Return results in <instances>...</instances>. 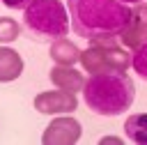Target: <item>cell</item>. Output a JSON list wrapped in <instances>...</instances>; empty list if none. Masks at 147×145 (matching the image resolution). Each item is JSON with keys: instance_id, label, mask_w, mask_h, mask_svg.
Returning <instances> with one entry per match:
<instances>
[{"instance_id": "cell-1", "label": "cell", "mask_w": 147, "mask_h": 145, "mask_svg": "<svg viewBox=\"0 0 147 145\" xmlns=\"http://www.w3.org/2000/svg\"><path fill=\"white\" fill-rule=\"evenodd\" d=\"M71 28L87 41L119 39L131 18V7L122 0H67Z\"/></svg>"}, {"instance_id": "cell-2", "label": "cell", "mask_w": 147, "mask_h": 145, "mask_svg": "<svg viewBox=\"0 0 147 145\" xmlns=\"http://www.w3.org/2000/svg\"><path fill=\"white\" fill-rule=\"evenodd\" d=\"M85 106L103 117L126 113L136 101V83L126 71H101L90 74L83 85Z\"/></svg>"}, {"instance_id": "cell-3", "label": "cell", "mask_w": 147, "mask_h": 145, "mask_svg": "<svg viewBox=\"0 0 147 145\" xmlns=\"http://www.w3.org/2000/svg\"><path fill=\"white\" fill-rule=\"evenodd\" d=\"M69 9L60 0H34L23 9V28L34 41H55L71 28Z\"/></svg>"}, {"instance_id": "cell-4", "label": "cell", "mask_w": 147, "mask_h": 145, "mask_svg": "<svg viewBox=\"0 0 147 145\" xmlns=\"http://www.w3.org/2000/svg\"><path fill=\"white\" fill-rule=\"evenodd\" d=\"M131 51H126L119 39L113 41H90V46L80 53V67L85 74L101 71H126L131 67Z\"/></svg>"}, {"instance_id": "cell-5", "label": "cell", "mask_w": 147, "mask_h": 145, "mask_svg": "<svg viewBox=\"0 0 147 145\" xmlns=\"http://www.w3.org/2000/svg\"><path fill=\"white\" fill-rule=\"evenodd\" d=\"M80 136H83L80 122L67 113L48 122V127L41 133V143L44 145H74L80 140Z\"/></svg>"}, {"instance_id": "cell-6", "label": "cell", "mask_w": 147, "mask_h": 145, "mask_svg": "<svg viewBox=\"0 0 147 145\" xmlns=\"http://www.w3.org/2000/svg\"><path fill=\"white\" fill-rule=\"evenodd\" d=\"M32 104L44 115H67V113H74L78 108V97H76V92L57 87V90L39 92Z\"/></svg>"}, {"instance_id": "cell-7", "label": "cell", "mask_w": 147, "mask_h": 145, "mask_svg": "<svg viewBox=\"0 0 147 145\" xmlns=\"http://www.w3.org/2000/svg\"><path fill=\"white\" fill-rule=\"evenodd\" d=\"M147 41V2H136L131 7V18L129 25L124 28V32L119 35V44L126 51H136Z\"/></svg>"}, {"instance_id": "cell-8", "label": "cell", "mask_w": 147, "mask_h": 145, "mask_svg": "<svg viewBox=\"0 0 147 145\" xmlns=\"http://www.w3.org/2000/svg\"><path fill=\"white\" fill-rule=\"evenodd\" d=\"M48 78L55 87L69 90V92H80L85 85V74H80L76 67H67V64H53L48 71Z\"/></svg>"}, {"instance_id": "cell-9", "label": "cell", "mask_w": 147, "mask_h": 145, "mask_svg": "<svg viewBox=\"0 0 147 145\" xmlns=\"http://www.w3.org/2000/svg\"><path fill=\"white\" fill-rule=\"evenodd\" d=\"M80 53L83 51L67 37H60V39L51 41V51H48L53 64H67V67H74L76 62H80Z\"/></svg>"}, {"instance_id": "cell-10", "label": "cell", "mask_w": 147, "mask_h": 145, "mask_svg": "<svg viewBox=\"0 0 147 145\" xmlns=\"http://www.w3.org/2000/svg\"><path fill=\"white\" fill-rule=\"evenodd\" d=\"M23 74V58L9 46H0V83H11Z\"/></svg>"}, {"instance_id": "cell-11", "label": "cell", "mask_w": 147, "mask_h": 145, "mask_svg": "<svg viewBox=\"0 0 147 145\" xmlns=\"http://www.w3.org/2000/svg\"><path fill=\"white\" fill-rule=\"evenodd\" d=\"M126 140L136 145H147V113H133L124 120Z\"/></svg>"}, {"instance_id": "cell-12", "label": "cell", "mask_w": 147, "mask_h": 145, "mask_svg": "<svg viewBox=\"0 0 147 145\" xmlns=\"http://www.w3.org/2000/svg\"><path fill=\"white\" fill-rule=\"evenodd\" d=\"M21 32H23V28L18 25L16 18H11V16H0V44H11V41H16Z\"/></svg>"}, {"instance_id": "cell-13", "label": "cell", "mask_w": 147, "mask_h": 145, "mask_svg": "<svg viewBox=\"0 0 147 145\" xmlns=\"http://www.w3.org/2000/svg\"><path fill=\"white\" fill-rule=\"evenodd\" d=\"M131 67L142 81H147V41L131 53Z\"/></svg>"}, {"instance_id": "cell-14", "label": "cell", "mask_w": 147, "mask_h": 145, "mask_svg": "<svg viewBox=\"0 0 147 145\" xmlns=\"http://www.w3.org/2000/svg\"><path fill=\"white\" fill-rule=\"evenodd\" d=\"M5 7H9V9H25L30 2H34V0H0Z\"/></svg>"}, {"instance_id": "cell-15", "label": "cell", "mask_w": 147, "mask_h": 145, "mask_svg": "<svg viewBox=\"0 0 147 145\" xmlns=\"http://www.w3.org/2000/svg\"><path fill=\"white\" fill-rule=\"evenodd\" d=\"M99 143H101V145H108V143H113V145H122L124 138H119V136H103Z\"/></svg>"}, {"instance_id": "cell-16", "label": "cell", "mask_w": 147, "mask_h": 145, "mask_svg": "<svg viewBox=\"0 0 147 145\" xmlns=\"http://www.w3.org/2000/svg\"><path fill=\"white\" fill-rule=\"evenodd\" d=\"M122 2H126V5H136V2H142V0H122Z\"/></svg>"}]
</instances>
